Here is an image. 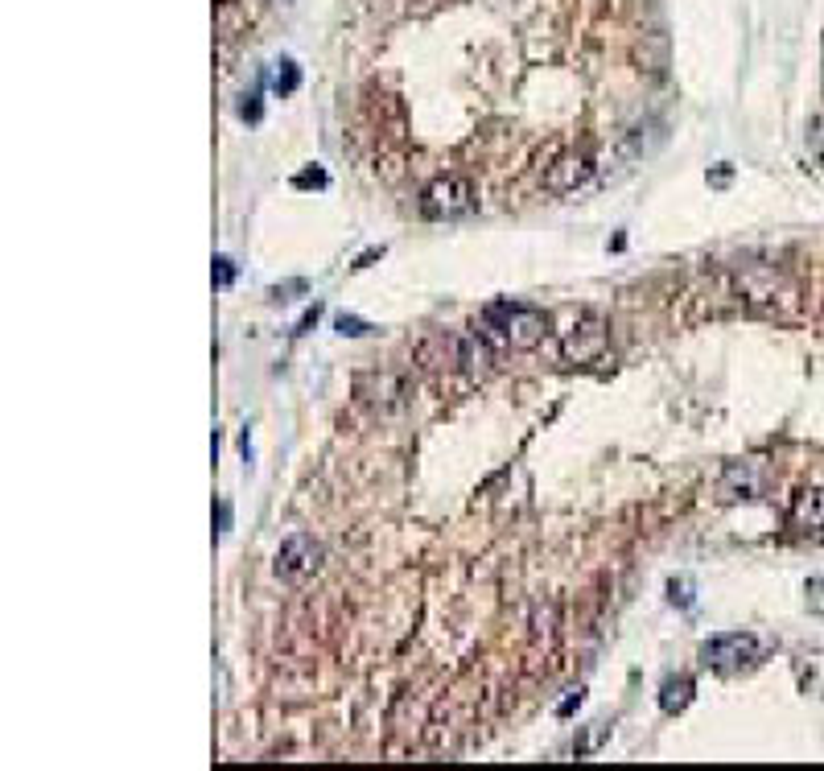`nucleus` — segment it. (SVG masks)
I'll return each mask as SVG.
<instances>
[{
    "instance_id": "f257e3e1",
    "label": "nucleus",
    "mask_w": 824,
    "mask_h": 771,
    "mask_svg": "<svg viewBox=\"0 0 824 771\" xmlns=\"http://www.w3.org/2000/svg\"><path fill=\"white\" fill-rule=\"evenodd\" d=\"M483 322L487 330H495V339L515 347V351H528L544 339V314L536 306H524V301H491V306L483 310Z\"/></svg>"
},
{
    "instance_id": "f03ea898",
    "label": "nucleus",
    "mask_w": 824,
    "mask_h": 771,
    "mask_svg": "<svg viewBox=\"0 0 824 771\" xmlns=\"http://www.w3.org/2000/svg\"><path fill=\"white\" fill-rule=\"evenodd\" d=\"M478 207V190L470 178H458V174H441L437 182H429L425 198H421V211L425 219H462Z\"/></svg>"
},
{
    "instance_id": "7ed1b4c3",
    "label": "nucleus",
    "mask_w": 824,
    "mask_h": 771,
    "mask_svg": "<svg viewBox=\"0 0 824 771\" xmlns=\"http://www.w3.org/2000/svg\"><path fill=\"white\" fill-rule=\"evenodd\" d=\"M763 656V644L754 640L750 631H726V635H713V640L701 648V660L709 668H721V673H734L742 664H754Z\"/></svg>"
},
{
    "instance_id": "20e7f679",
    "label": "nucleus",
    "mask_w": 824,
    "mask_h": 771,
    "mask_svg": "<svg viewBox=\"0 0 824 771\" xmlns=\"http://www.w3.org/2000/svg\"><path fill=\"white\" fill-rule=\"evenodd\" d=\"M606 347H610V330L594 314H581L561 339V351H565L569 363H594V359L606 355Z\"/></svg>"
},
{
    "instance_id": "39448f33",
    "label": "nucleus",
    "mask_w": 824,
    "mask_h": 771,
    "mask_svg": "<svg viewBox=\"0 0 824 771\" xmlns=\"http://www.w3.org/2000/svg\"><path fill=\"white\" fill-rule=\"evenodd\" d=\"M318 565H322V545H318L309 532H293V536H285V541H281V549H277V574H281L285 582L309 578Z\"/></svg>"
},
{
    "instance_id": "423d86ee",
    "label": "nucleus",
    "mask_w": 824,
    "mask_h": 771,
    "mask_svg": "<svg viewBox=\"0 0 824 771\" xmlns=\"http://www.w3.org/2000/svg\"><path fill=\"white\" fill-rule=\"evenodd\" d=\"M594 174V157L590 153H561L557 161L544 165V186L553 194H573L577 186H586Z\"/></svg>"
},
{
    "instance_id": "0eeeda50",
    "label": "nucleus",
    "mask_w": 824,
    "mask_h": 771,
    "mask_svg": "<svg viewBox=\"0 0 824 771\" xmlns=\"http://www.w3.org/2000/svg\"><path fill=\"white\" fill-rule=\"evenodd\" d=\"M792 520H796L800 528H812V532H820V528H824V491H820V487H816V491L796 495V504H792Z\"/></svg>"
},
{
    "instance_id": "6e6552de",
    "label": "nucleus",
    "mask_w": 824,
    "mask_h": 771,
    "mask_svg": "<svg viewBox=\"0 0 824 771\" xmlns=\"http://www.w3.org/2000/svg\"><path fill=\"white\" fill-rule=\"evenodd\" d=\"M693 677H672V681H664V689H660V710L664 714H680L684 706L693 701Z\"/></svg>"
},
{
    "instance_id": "1a4fd4ad",
    "label": "nucleus",
    "mask_w": 824,
    "mask_h": 771,
    "mask_svg": "<svg viewBox=\"0 0 824 771\" xmlns=\"http://www.w3.org/2000/svg\"><path fill=\"white\" fill-rule=\"evenodd\" d=\"M293 87H297V66H293V62H277V66H272V91L289 95Z\"/></svg>"
},
{
    "instance_id": "9d476101",
    "label": "nucleus",
    "mask_w": 824,
    "mask_h": 771,
    "mask_svg": "<svg viewBox=\"0 0 824 771\" xmlns=\"http://www.w3.org/2000/svg\"><path fill=\"white\" fill-rule=\"evenodd\" d=\"M231 281H235V264H231L227 256H215V285H219V289H227Z\"/></svg>"
},
{
    "instance_id": "9b49d317",
    "label": "nucleus",
    "mask_w": 824,
    "mask_h": 771,
    "mask_svg": "<svg viewBox=\"0 0 824 771\" xmlns=\"http://www.w3.org/2000/svg\"><path fill=\"white\" fill-rule=\"evenodd\" d=\"M808 607L824 615V578H812V582H808Z\"/></svg>"
},
{
    "instance_id": "f8f14e48",
    "label": "nucleus",
    "mask_w": 824,
    "mask_h": 771,
    "mask_svg": "<svg viewBox=\"0 0 824 771\" xmlns=\"http://www.w3.org/2000/svg\"><path fill=\"white\" fill-rule=\"evenodd\" d=\"M338 330H342V334H367V326H363L359 318H347V314L338 318Z\"/></svg>"
},
{
    "instance_id": "ddd939ff",
    "label": "nucleus",
    "mask_w": 824,
    "mask_h": 771,
    "mask_svg": "<svg viewBox=\"0 0 824 771\" xmlns=\"http://www.w3.org/2000/svg\"><path fill=\"white\" fill-rule=\"evenodd\" d=\"M297 186H326V174H322V170H314V174H301V178H297Z\"/></svg>"
},
{
    "instance_id": "4468645a",
    "label": "nucleus",
    "mask_w": 824,
    "mask_h": 771,
    "mask_svg": "<svg viewBox=\"0 0 824 771\" xmlns=\"http://www.w3.org/2000/svg\"><path fill=\"white\" fill-rule=\"evenodd\" d=\"M227 528H231V504L219 499V532H227Z\"/></svg>"
},
{
    "instance_id": "2eb2a0df",
    "label": "nucleus",
    "mask_w": 824,
    "mask_h": 771,
    "mask_svg": "<svg viewBox=\"0 0 824 771\" xmlns=\"http://www.w3.org/2000/svg\"><path fill=\"white\" fill-rule=\"evenodd\" d=\"M577 706H581V693H577V697H569V701H565V706H561V714H573V710H577Z\"/></svg>"
},
{
    "instance_id": "dca6fc26",
    "label": "nucleus",
    "mask_w": 824,
    "mask_h": 771,
    "mask_svg": "<svg viewBox=\"0 0 824 771\" xmlns=\"http://www.w3.org/2000/svg\"><path fill=\"white\" fill-rule=\"evenodd\" d=\"M820 165H824V141H820Z\"/></svg>"
}]
</instances>
